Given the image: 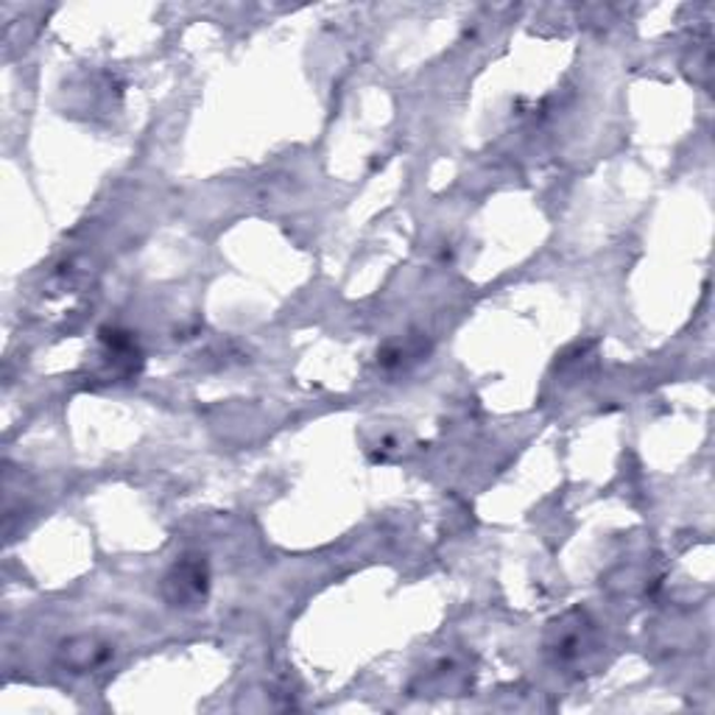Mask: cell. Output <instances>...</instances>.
<instances>
[{"mask_svg": "<svg viewBox=\"0 0 715 715\" xmlns=\"http://www.w3.org/2000/svg\"><path fill=\"white\" fill-rule=\"evenodd\" d=\"M165 590L174 607H187L207 596V570L201 562H182L174 567L169 579H165Z\"/></svg>", "mask_w": 715, "mask_h": 715, "instance_id": "obj_1", "label": "cell"}]
</instances>
